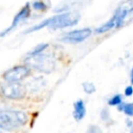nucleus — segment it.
<instances>
[{"label": "nucleus", "instance_id": "5", "mask_svg": "<svg viewBox=\"0 0 133 133\" xmlns=\"http://www.w3.org/2000/svg\"><path fill=\"white\" fill-rule=\"evenodd\" d=\"M30 69L26 66H17L4 73L3 78L8 82H19L29 75Z\"/></svg>", "mask_w": 133, "mask_h": 133}, {"label": "nucleus", "instance_id": "6", "mask_svg": "<svg viewBox=\"0 0 133 133\" xmlns=\"http://www.w3.org/2000/svg\"><path fill=\"white\" fill-rule=\"evenodd\" d=\"M90 28H83V29L73 30L71 32L66 33L64 37L61 38V41L69 44H78V43L83 42L87 38H89L91 36Z\"/></svg>", "mask_w": 133, "mask_h": 133}, {"label": "nucleus", "instance_id": "14", "mask_svg": "<svg viewBox=\"0 0 133 133\" xmlns=\"http://www.w3.org/2000/svg\"><path fill=\"white\" fill-rule=\"evenodd\" d=\"M83 86V89H84V91H85L87 94H92L96 91V87L93 83L91 82H84L82 84Z\"/></svg>", "mask_w": 133, "mask_h": 133}, {"label": "nucleus", "instance_id": "12", "mask_svg": "<svg viewBox=\"0 0 133 133\" xmlns=\"http://www.w3.org/2000/svg\"><path fill=\"white\" fill-rule=\"evenodd\" d=\"M48 44H45V43H44V44L37 45V46H36V48H34L33 50H31L30 52H28L26 56H34V55H37V54L41 53V52H43L46 48H48Z\"/></svg>", "mask_w": 133, "mask_h": 133}, {"label": "nucleus", "instance_id": "13", "mask_svg": "<svg viewBox=\"0 0 133 133\" xmlns=\"http://www.w3.org/2000/svg\"><path fill=\"white\" fill-rule=\"evenodd\" d=\"M32 8L35 10H37V11H45L48 8V6L43 1L38 0V1H34L32 3Z\"/></svg>", "mask_w": 133, "mask_h": 133}, {"label": "nucleus", "instance_id": "7", "mask_svg": "<svg viewBox=\"0 0 133 133\" xmlns=\"http://www.w3.org/2000/svg\"><path fill=\"white\" fill-rule=\"evenodd\" d=\"M30 10L31 9H30L29 3H26L22 8V9L14 17V19H13V21H12L11 25L9 26V28H8L6 29H5L4 31L0 33V37H5V36H6L8 33H10L12 30L15 29L19 23L26 20V18H28V17H29V15H30Z\"/></svg>", "mask_w": 133, "mask_h": 133}, {"label": "nucleus", "instance_id": "1", "mask_svg": "<svg viewBox=\"0 0 133 133\" xmlns=\"http://www.w3.org/2000/svg\"><path fill=\"white\" fill-rule=\"evenodd\" d=\"M28 115L21 110H0V129L12 130L28 122Z\"/></svg>", "mask_w": 133, "mask_h": 133}, {"label": "nucleus", "instance_id": "10", "mask_svg": "<svg viewBox=\"0 0 133 133\" xmlns=\"http://www.w3.org/2000/svg\"><path fill=\"white\" fill-rule=\"evenodd\" d=\"M116 20H117V16H116V14H114L113 17H111L108 22H106L105 24H103L101 26H99L98 28H97L96 33L103 34V33H106V32L109 31V30L112 29L114 26H116Z\"/></svg>", "mask_w": 133, "mask_h": 133}, {"label": "nucleus", "instance_id": "18", "mask_svg": "<svg viewBox=\"0 0 133 133\" xmlns=\"http://www.w3.org/2000/svg\"><path fill=\"white\" fill-rule=\"evenodd\" d=\"M132 127H133V125H132ZM132 132H133V129H132Z\"/></svg>", "mask_w": 133, "mask_h": 133}, {"label": "nucleus", "instance_id": "3", "mask_svg": "<svg viewBox=\"0 0 133 133\" xmlns=\"http://www.w3.org/2000/svg\"><path fill=\"white\" fill-rule=\"evenodd\" d=\"M79 14L76 12H66L48 18V26L52 29H61L77 25L79 20Z\"/></svg>", "mask_w": 133, "mask_h": 133}, {"label": "nucleus", "instance_id": "17", "mask_svg": "<svg viewBox=\"0 0 133 133\" xmlns=\"http://www.w3.org/2000/svg\"><path fill=\"white\" fill-rule=\"evenodd\" d=\"M130 83L133 85V68H132V69H131V71H130Z\"/></svg>", "mask_w": 133, "mask_h": 133}, {"label": "nucleus", "instance_id": "4", "mask_svg": "<svg viewBox=\"0 0 133 133\" xmlns=\"http://www.w3.org/2000/svg\"><path fill=\"white\" fill-rule=\"evenodd\" d=\"M2 94L11 99L23 98L26 95V88L19 82H8L1 87Z\"/></svg>", "mask_w": 133, "mask_h": 133}, {"label": "nucleus", "instance_id": "9", "mask_svg": "<svg viewBox=\"0 0 133 133\" xmlns=\"http://www.w3.org/2000/svg\"><path fill=\"white\" fill-rule=\"evenodd\" d=\"M86 115V107L83 100L78 99L74 103V111H73V117L76 120L83 119Z\"/></svg>", "mask_w": 133, "mask_h": 133}, {"label": "nucleus", "instance_id": "16", "mask_svg": "<svg viewBox=\"0 0 133 133\" xmlns=\"http://www.w3.org/2000/svg\"><path fill=\"white\" fill-rule=\"evenodd\" d=\"M124 94H125V96H127V97L132 96V95H133V88L131 87V86L127 87L125 89V91H124Z\"/></svg>", "mask_w": 133, "mask_h": 133}, {"label": "nucleus", "instance_id": "15", "mask_svg": "<svg viewBox=\"0 0 133 133\" xmlns=\"http://www.w3.org/2000/svg\"><path fill=\"white\" fill-rule=\"evenodd\" d=\"M122 102V97L121 95H115L114 97L109 100V106H118Z\"/></svg>", "mask_w": 133, "mask_h": 133}, {"label": "nucleus", "instance_id": "11", "mask_svg": "<svg viewBox=\"0 0 133 133\" xmlns=\"http://www.w3.org/2000/svg\"><path fill=\"white\" fill-rule=\"evenodd\" d=\"M118 110L125 113L127 116L133 117V103H120L118 107Z\"/></svg>", "mask_w": 133, "mask_h": 133}, {"label": "nucleus", "instance_id": "8", "mask_svg": "<svg viewBox=\"0 0 133 133\" xmlns=\"http://www.w3.org/2000/svg\"><path fill=\"white\" fill-rule=\"evenodd\" d=\"M133 11V1L131 0H128L126 2H124L123 4H121V6L117 9V11L115 12L117 16V20H116V28H119L122 24H123L124 20L127 17L128 15L131 13Z\"/></svg>", "mask_w": 133, "mask_h": 133}, {"label": "nucleus", "instance_id": "2", "mask_svg": "<svg viewBox=\"0 0 133 133\" xmlns=\"http://www.w3.org/2000/svg\"><path fill=\"white\" fill-rule=\"evenodd\" d=\"M25 62L39 72L49 74L55 69V59L51 55L42 54V52L34 56H26Z\"/></svg>", "mask_w": 133, "mask_h": 133}]
</instances>
